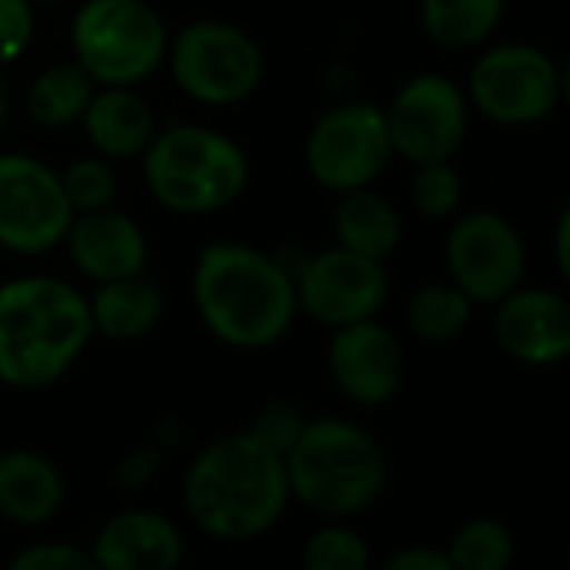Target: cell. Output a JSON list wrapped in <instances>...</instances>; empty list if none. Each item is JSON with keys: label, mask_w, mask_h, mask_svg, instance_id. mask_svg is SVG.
<instances>
[{"label": "cell", "mask_w": 570, "mask_h": 570, "mask_svg": "<svg viewBox=\"0 0 570 570\" xmlns=\"http://www.w3.org/2000/svg\"><path fill=\"white\" fill-rule=\"evenodd\" d=\"M191 303L202 326L232 350H268L299 313L285 262L245 242H208L191 268Z\"/></svg>", "instance_id": "obj_1"}, {"label": "cell", "mask_w": 570, "mask_h": 570, "mask_svg": "<svg viewBox=\"0 0 570 570\" xmlns=\"http://www.w3.org/2000/svg\"><path fill=\"white\" fill-rule=\"evenodd\" d=\"M191 523L215 540H252L278 523L289 507L285 456L248 430L205 443L181 480Z\"/></svg>", "instance_id": "obj_2"}, {"label": "cell", "mask_w": 570, "mask_h": 570, "mask_svg": "<svg viewBox=\"0 0 570 570\" xmlns=\"http://www.w3.org/2000/svg\"><path fill=\"white\" fill-rule=\"evenodd\" d=\"M95 340L88 296L55 275H21L0 285V383L55 386Z\"/></svg>", "instance_id": "obj_3"}, {"label": "cell", "mask_w": 570, "mask_h": 570, "mask_svg": "<svg viewBox=\"0 0 570 570\" xmlns=\"http://www.w3.org/2000/svg\"><path fill=\"white\" fill-rule=\"evenodd\" d=\"M289 493L309 510L343 520L370 510L386 487V453L380 440L343 416L306 420L285 450Z\"/></svg>", "instance_id": "obj_4"}, {"label": "cell", "mask_w": 570, "mask_h": 570, "mask_svg": "<svg viewBox=\"0 0 570 570\" xmlns=\"http://www.w3.org/2000/svg\"><path fill=\"white\" fill-rule=\"evenodd\" d=\"M151 198L175 215H208L242 198L248 155L228 135L205 125L158 128L141 155Z\"/></svg>", "instance_id": "obj_5"}, {"label": "cell", "mask_w": 570, "mask_h": 570, "mask_svg": "<svg viewBox=\"0 0 570 570\" xmlns=\"http://www.w3.org/2000/svg\"><path fill=\"white\" fill-rule=\"evenodd\" d=\"M75 65L98 88H135L168 55V28L148 0H85L71 21Z\"/></svg>", "instance_id": "obj_6"}, {"label": "cell", "mask_w": 570, "mask_h": 570, "mask_svg": "<svg viewBox=\"0 0 570 570\" xmlns=\"http://www.w3.org/2000/svg\"><path fill=\"white\" fill-rule=\"evenodd\" d=\"M165 65L181 95L208 108H232L248 101L262 78L265 58L258 41L228 21H191L168 38Z\"/></svg>", "instance_id": "obj_7"}, {"label": "cell", "mask_w": 570, "mask_h": 570, "mask_svg": "<svg viewBox=\"0 0 570 570\" xmlns=\"http://www.w3.org/2000/svg\"><path fill=\"white\" fill-rule=\"evenodd\" d=\"M466 101L476 115L503 128H530L560 105V68L537 45L487 48L466 78Z\"/></svg>", "instance_id": "obj_8"}, {"label": "cell", "mask_w": 570, "mask_h": 570, "mask_svg": "<svg viewBox=\"0 0 570 570\" xmlns=\"http://www.w3.org/2000/svg\"><path fill=\"white\" fill-rule=\"evenodd\" d=\"M393 141L386 108L373 101H346L316 118L306 138V168L326 191L370 188L390 165Z\"/></svg>", "instance_id": "obj_9"}, {"label": "cell", "mask_w": 570, "mask_h": 570, "mask_svg": "<svg viewBox=\"0 0 570 570\" xmlns=\"http://www.w3.org/2000/svg\"><path fill=\"white\" fill-rule=\"evenodd\" d=\"M278 258L296 278L299 309L326 330L373 320L390 296L383 262L356 255L343 245L303 255L299 262H289L282 252Z\"/></svg>", "instance_id": "obj_10"}, {"label": "cell", "mask_w": 570, "mask_h": 570, "mask_svg": "<svg viewBox=\"0 0 570 570\" xmlns=\"http://www.w3.org/2000/svg\"><path fill=\"white\" fill-rule=\"evenodd\" d=\"M75 208L61 175L35 155H0V248L14 255H45L65 245Z\"/></svg>", "instance_id": "obj_11"}, {"label": "cell", "mask_w": 570, "mask_h": 570, "mask_svg": "<svg viewBox=\"0 0 570 570\" xmlns=\"http://www.w3.org/2000/svg\"><path fill=\"white\" fill-rule=\"evenodd\" d=\"M446 272L473 306H497L513 293L527 272V245L517 225L493 212L476 208L460 215L446 235Z\"/></svg>", "instance_id": "obj_12"}, {"label": "cell", "mask_w": 570, "mask_h": 570, "mask_svg": "<svg viewBox=\"0 0 570 570\" xmlns=\"http://www.w3.org/2000/svg\"><path fill=\"white\" fill-rule=\"evenodd\" d=\"M386 125L393 155L406 158L410 165L453 161L470 125L466 91L446 75H416L393 95Z\"/></svg>", "instance_id": "obj_13"}, {"label": "cell", "mask_w": 570, "mask_h": 570, "mask_svg": "<svg viewBox=\"0 0 570 570\" xmlns=\"http://www.w3.org/2000/svg\"><path fill=\"white\" fill-rule=\"evenodd\" d=\"M326 366L336 390L356 406H386L406 373L400 340L376 316L333 330Z\"/></svg>", "instance_id": "obj_14"}, {"label": "cell", "mask_w": 570, "mask_h": 570, "mask_svg": "<svg viewBox=\"0 0 570 570\" xmlns=\"http://www.w3.org/2000/svg\"><path fill=\"white\" fill-rule=\"evenodd\" d=\"M493 340L523 366H557L570 360V299L543 285H517L497 303Z\"/></svg>", "instance_id": "obj_15"}, {"label": "cell", "mask_w": 570, "mask_h": 570, "mask_svg": "<svg viewBox=\"0 0 570 570\" xmlns=\"http://www.w3.org/2000/svg\"><path fill=\"white\" fill-rule=\"evenodd\" d=\"M65 245H68L75 268L98 285L128 278V275H138L148 268L145 228L118 208H98V212L75 215L71 228L65 235Z\"/></svg>", "instance_id": "obj_16"}, {"label": "cell", "mask_w": 570, "mask_h": 570, "mask_svg": "<svg viewBox=\"0 0 570 570\" xmlns=\"http://www.w3.org/2000/svg\"><path fill=\"white\" fill-rule=\"evenodd\" d=\"M91 557L101 570H178L185 537L158 510H121L95 533Z\"/></svg>", "instance_id": "obj_17"}, {"label": "cell", "mask_w": 570, "mask_h": 570, "mask_svg": "<svg viewBox=\"0 0 570 570\" xmlns=\"http://www.w3.org/2000/svg\"><path fill=\"white\" fill-rule=\"evenodd\" d=\"M68 487L61 466L31 446L0 453V517L21 527H41L65 507Z\"/></svg>", "instance_id": "obj_18"}, {"label": "cell", "mask_w": 570, "mask_h": 570, "mask_svg": "<svg viewBox=\"0 0 570 570\" xmlns=\"http://www.w3.org/2000/svg\"><path fill=\"white\" fill-rule=\"evenodd\" d=\"M85 135L101 158H141L158 125L151 105L135 88H98L85 118Z\"/></svg>", "instance_id": "obj_19"}, {"label": "cell", "mask_w": 570, "mask_h": 570, "mask_svg": "<svg viewBox=\"0 0 570 570\" xmlns=\"http://www.w3.org/2000/svg\"><path fill=\"white\" fill-rule=\"evenodd\" d=\"M88 313H91L95 336H105L115 343H131V340L148 336L161 323L165 293L145 272H138L128 278L101 282L88 296Z\"/></svg>", "instance_id": "obj_20"}, {"label": "cell", "mask_w": 570, "mask_h": 570, "mask_svg": "<svg viewBox=\"0 0 570 570\" xmlns=\"http://www.w3.org/2000/svg\"><path fill=\"white\" fill-rule=\"evenodd\" d=\"M333 232H336V245L386 262L403 238V218L400 208L370 188H356V191H343L336 208H333Z\"/></svg>", "instance_id": "obj_21"}, {"label": "cell", "mask_w": 570, "mask_h": 570, "mask_svg": "<svg viewBox=\"0 0 570 570\" xmlns=\"http://www.w3.org/2000/svg\"><path fill=\"white\" fill-rule=\"evenodd\" d=\"M507 0H420L423 35L446 51H470L493 38Z\"/></svg>", "instance_id": "obj_22"}, {"label": "cell", "mask_w": 570, "mask_h": 570, "mask_svg": "<svg viewBox=\"0 0 570 570\" xmlns=\"http://www.w3.org/2000/svg\"><path fill=\"white\" fill-rule=\"evenodd\" d=\"M98 85L85 75L81 65H51L45 68L28 91V115L41 128H68L85 118Z\"/></svg>", "instance_id": "obj_23"}, {"label": "cell", "mask_w": 570, "mask_h": 570, "mask_svg": "<svg viewBox=\"0 0 570 570\" xmlns=\"http://www.w3.org/2000/svg\"><path fill=\"white\" fill-rule=\"evenodd\" d=\"M473 316V303L456 289L453 282H426L410 296L406 323L413 336L423 343H450L456 340Z\"/></svg>", "instance_id": "obj_24"}, {"label": "cell", "mask_w": 570, "mask_h": 570, "mask_svg": "<svg viewBox=\"0 0 570 570\" xmlns=\"http://www.w3.org/2000/svg\"><path fill=\"white\" fill-rule=\"evenodd\" d=\"M513 553V533L497 517H470L456 527L446 547V557L456 570H507Z\"/></svg>", "instance_id": "obj_25"}, {"label": "cell", "mask_w": 570, "mask_h": 570, "mask_svg": "<svg viewBox=\"0 0 570 570\" xmlns=\"http://www.w3.org/2000/svg\"><path fill=\"white\" fill-rule=\"evenodd\" d=\"M370 543L346 523H326L303 543V570H370Z\"/></svg>", "instance_id": "obj_26"}, {"label": "cell", "mask_w": 570, "mask_h": 570, "mask_svg": "<svg viewBox=\"0 0 570 570\" xmlns=\"http://www.w3.org/2000/svg\"><path fill=\"white\" fill-rule=\"evenodd\" d=\"M410 202H413L416 215H423L430 222L453 218L460 212V202H463V181H460L456 168L450 161L413 165Z\"/></svg>", "instance_id": "obj_27"}, {"label": "cell", "mask_w": 570, "mask_h": 570, "mask_svg": "<svg viewBox=\"0 0 570 570\" xmlns=\"http://www.w3.org/2000/svg\"><path fill=\"white\" fill-rule=\"evenodd\" d=\"M61 175L65 195L75 208V215L81 212H98V208H111L115 195H118V175L111 168L108 158H75Z\"/></svg>", "instance_id": "obj_28"}, {"label": "cell", "mask_w": 570, "mask_h": 570, "mask_svg": "<svg viewBox=\"0 0 570 570\" xmlns=\"http://www.w3.org/2000/svg\"><path fill=\"white\" fill-rule=\"evenodd\" d=\"M8 570H101L91 550L68 540H38L14 553Z\"/></svg>", "instance_id": "obj_29"}, {"label": "cell", "mask_w": 570, "mask_h": 570, "mask_svg": "<svg viewBox=\"0 0 570 570\" xmlns=\"http://www.w3.org/2000/svg\"><path fill=\"white\" fill-rule=\"evenodd\" d=\"M38 31L31 0H0V68L24 58Z\"/></svg>", "instance_id": "obj_30"}, {"label": "cell", "mask_w": 570, "mask_h": 570, "mask_svg": "<svg viewBox=\"0 0 570 570\" xmlns=\"http://www.w3.org/2000/svg\"><path fill=\"white\" fill-rule=\"evenodd\" d=\"M303 426H306V416H303L299 406H293V403H265L245 430L252 436H258L265 446H272V450H278L285 456V450L296 443Z\"/></svg>", "instance_id": "obj_31"}, {"label": "cell", "mask_w": 570, "mask_h": 570, "mask_svg": "<svg viewBox=\"0 0 570 570\" xmlns=\"http://www.w3.org/2000/svg\"><path fill=\"white\" fill-rule=\"evenodd\" d=\"M158 470H161V450L151 446V443H145V446H135V450L118 463L115 480H118L125 490H141V487H148V483L158 476Z\"/></svg>", "instance_id": "obj_32"}, {"label": "cell", "mask_w": 570, "mask_h": 570, "mask_svg": "<svg viewBox=\"0 0 570 570\" xmlns=\"http://www.w3.org/2000/svg\"><path fill=\"white\" fill-rule=\"evenodd\" d=\"M376 570H456L446 557V550L430 543H413L396 553H390Z\"/></svg>", "instance_id": "obj_33"}, {"label": "cell", "mask_w": 570, "mask_h": 570, "mask_svg": "<svg viewBox=\"0 0 570 570\" xmlns=\"http://www.w3.org/2000/svg\"><path fill=\"white\" fill-rule=\"evenodd\" d=\"M553 262H557L560 278L570 285V205L557 215V225H553Z\"/></svg>", "instance_id": "obj_34"}, {"label": "cell", "mask_w": 570, "mask_h": 570, "mask_svg": "<svg viewBox=\"0 0 570 570\" xmlns=\"http://www.w3.org/2000/svg\"><path fill=\"white\" fill-rule=\"evenodd\" d=\"M560 101L570 105V58H567L563 68H560Z\"/></svg>", "instance_id": "obj_35"}, {"label": "cell", "mask_w": 570, "mask_h": 570, "mask_svg": "<svg viewBox=\"0 0 570 570\" xmlns=\"http://www.w3.org/2000/svg\"><path fill=\"white\" fill-rule=\"evenodd\" d=\"M4 125H8V91L0 85V131H4Z\"/></svg>", "instance_id": "obj_36"}, {"label": "cell", "mask_w": 570, "mask_h": 570, "mask_svg": "<svg viewBox=\"0 0 570 570\" xmlns=\"http://www.w3.org/2000/svg\"><path fill=\"white\" fill-rule=\"evenodd\" d=\"M31 4H65V0H31Z\"/></svg>", "instance_id": "obj_37"}]
</instances>
